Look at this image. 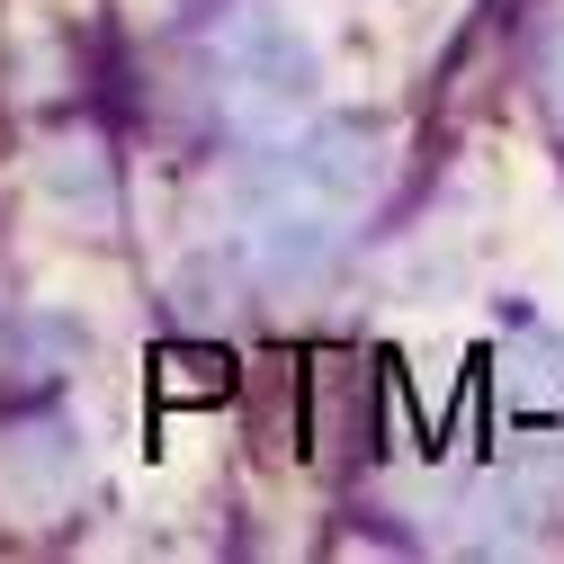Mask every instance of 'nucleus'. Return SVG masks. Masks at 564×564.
I'll return each mask as SVG.
<instances>
[{"mask_svg": "<svg viewBox=\"0 0 564 564\" xmlns=\"http://www.w3.org/2000/svg\"><path fill=\"white\" fill-rule=\"evenodd\" d=\"M162 394H180V403H216L225 386H234V359L225 349H162Z\"/></svg>", "mask_w": 564, "mask_h": 564, "instance_id": "obj_1", "label": "nucleus"}]
</instances>
